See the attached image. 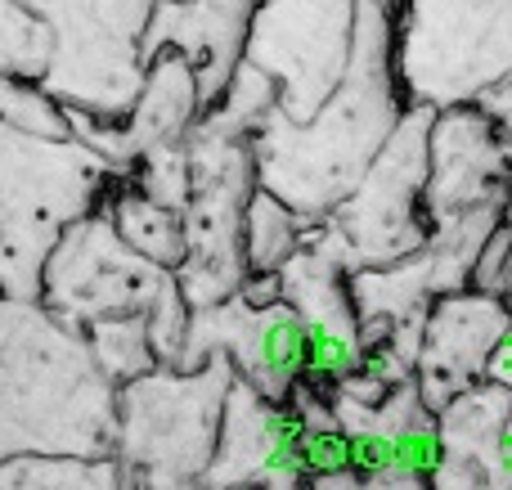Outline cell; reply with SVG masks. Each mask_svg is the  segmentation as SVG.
<instances>
[{
  "label": "cell",
  "mask_w": 512,
  "mask_h": 490,
  "mask_svg": "<svg viewBox=\"0 0 512 490\" xmlns=\"http://www.w3.org/2000/svg\"><path fill=\"white\" fill-rule=\"evenodd\" d=\"M0 122L14 126V131L41 135V140H68L72 135L68 108L41 81L27 77H0Z\"/></svg>",
  "instance_id": "cell-17"
},
{
  "label": "cell",
  "mask_w": 512,
  "mask_h": 490,
  "mask_svg": "<svg viewBox=\"0 0 512 490\" xmlns=\"http://www.w3.org/2000/svg\"><path fill=\"white\" fill-rule=\"evenodd\" d=\"M117 383L99 369L86 329L41 297L0 293V459L113 455Z\"/></svg>",
  "instance_id": "cell-2"
},
{
  "label": "cell",
  "mask_w": 512,
  "mask_h": 490,
  "mask_svg": "<svg viewBox=\"0 0 512 490\" xmlns=\"http://www.w3.org/2000/svg\"><path fill=\"white\" fill-rule=\"evenodd\" d=\"M86 342L95 351L99 369H104L113 383H131V378L158 369V356H153L149 342V320L140 311L135 315H104V320L86 324Z\"/></svg>",
  "instance_id": "cell-15"
},
{
  "label": "cell",
  "mask_w": 512,
  "mask_h": 490,
  "mask_svg": "<svg viewBox=\"0 0 512 490\" xmlns=\"http://www.w3.org/2000/svg\"><path fill=\"white\" fill-rule=\"evenodd\" d=\"M203 113L198 99V68L180 50H153L144 63V81L135 90V104L122 117V135L131 158H140L153 144H176ZM135 167V162H131Z\"/></svg>",
  "instance_id": "cell-11"
},
{
  "label": "cell",
  "mask_w": 512,
  "mask_h": 490,
  "mask_svg": "<svg viewBox=\"0 0 512 490\" xmlns=\"http://www.w3.org/2000/svg\"><path fill=\"white\" fill-rule=\"evenodd\" d=\"M504 135L481 104H445L432 113L427 131V185L423 198L432 207V225L477 203L504 198Z\"/></svg>",
  "instance_id": "cell-9"
},
{
  "label": "cell",
  "mask_w": 512,
  "mask_h": 490,
  "mask_svg": "<svg viewBox=\"0 0 512 490\" xmlns=\"http://www.w3.org/2000/svg\"><path fill=\"white\" fill-rule=\"evenodd\" d=\"M50 27L41 86L63 108L122 122L144 81V32L158 0H23Z\"/></svg>",
  "instance_id": "cell-6"
},
{
  "label": "cell",
  "mask_w": 512,
  "mask_h": 490,
  "mask_svg": "<svg viewBox=\"0 0 512 490\" xmlns=\"http://www.w3.org/2000/svg\"><path fill=\"white\" fill-rule=\"evenodd\" d=\"M234 360L212 351L203 369L158 365L117 383L113 464L122 490H203L221 432Z\"/></svg>",
  "instance_id": "cell-3"
},
{
  "label": "cell",
  "mask_w": 512,
  "mask_h": 490,
  "mask_svg": "<svg viewBox=\"0 0 512 490\" xmlns=\"http://www.w3.org/2000/svg\"><path fill=\"white\" fill-rule=\"evenodd\" d=\"M396 77L409 104H477L512 77V0H396Z\"/></svg>",
  "instance_id": "cell-5"
},
{
  "label": "cell",
  "mask_w": 512,
  "mask_h": 490,
  "mask_svg": "<svg viewBox=\"0 0 512 490\" xmlns=\"http://www.w3.org/2000/svg\"><path fill=\"white\" fill-rule=\"evenodd\" d=\"M400 113L405 90L396 77V0H355L351 59L333 95L306 122H283L270 108L252 126L256 180L306 221L328 216L369 171Z\"/></svg>",
  "instance_id": "cell-1"
},
{
  "label": "cell",
  "mask_w": 512,
  "mask_h": 490,
  "mask_svg": "<svg viewBox=\"0 0 512 490\" xmlns=\"http://www.w3.org/2000/svg\"><path fill=\"white\" fill-rule=\"evenodd\" d=\"M171 5H180V0H171Z\"/></svg>",
  "instance_id": "cell-19"
},
{
  "label": "cell",
  "mask_w": 512,
  "mask_h": 490,
  "mask_svg": "<svg viewBox=\"0 0 512 490\" xmlns=\"http://www.w3.org/2000/svg\"><path fill=\"white\" fill-rule=\"evenodd\" d=\"M256 0H158L144 32V59L153 50H180L198 68V99L203 108L225 90L234 63H239L243 27H248Z\"/></svg>",
  "instance_id": "cell-10"
},
{
  "label": "cell",
  "mask_w": 512,
  "mask_h": 490,
  "mask_svg": "<svg viewBox=\"0 0 512 490\" xmlns=\"http://www.w3.org/2000/svg\"><path fill=\"white\" fill-rule=\"evenodd\" d=\"M0 490H122V482L108 455H14L0 459Z\"/></svg>",
  "instance_id": "cell-14"
},
{
  "label": "cell",
  "mask_w": 512,
  "mask_h": 490,
  "mask_svg": "<svg viewBox=\"0 0 512 490\" xmlns=\"http://www.w3.org/2000/svg\"><path fill=\"white\" fill-rule=\"evenodd\" d=\"M104 212L113 221V230L122 234V243L131 252H140L153 266L176 270L189 257V239H185V216L171 212V207L153 203L149 194L131 185V180H117L104 194Z\"/></svg>",
  "instance_id": "cell-12"
},
{
  "label": "cell",
  "mask_w": 512,
  "mask_h": 490,
  "mask_svg": "<svg viewBox=\"0 0 512 490\" xmlns=\"http://www.w3.org/2000/svg\"><path fill=\"white\" fill-rule=\"evenodd\" d=\"M306 216H297L283 198H274L270 189L256 185L243 207V225H239V248H243V266L248 275H270L279 270L292 252L306 243Z\"/></svg>",
  "instance_id": "cell-13"
},
{
  "label": "cell",
  "mask_w": 512,
  "mask_h": 490,
  "mask_svg": "<svg viewBox=\"0 0 512 490\" xmlns=\"http://www.w3.org/2000/svg\"><path fill=\"white\" fill-rule=\"evenodd\" d=\"M171 284H176V270L153 266L126 248L99 203L72 225H63V234L50 243L36 297L68 324L86 329L104 315H144Z\"/></svg>",
  "instance_id": "cell-8"
},
{
  "label": "cell",
  "mask_w": 512,
  "mask_h": 490,
  "mask_svg": "<svg viewBox=\"0 0 512 490\" xmlns=\"http://www.w3.org/2000/svg\"><path fill=\"white\" fill-rule=\"evenodd\" d=\"M117 180L77 135L41 140L0 122V293L36 297L50 243L104 203Z\"/></svg>",
  "instance_id": "cell-4"
},
{
  "label": "cell",
  "mask_w": 512,
  "mask_h": 490,
  "mask_svg": "<svg viewBox=\"0 0 512 490\" xmlns=\"http://www.w3.org/2000/svg\"><path fill=\"white\" fill-rule=\"evenodd\" d=\"M355 0H256L239 59L274 86V113L306 122L342 81L351 59Z\"/></svg>",
  "instance_id": "cell-7"
},
{
  "label": "cell",
  "mask_w": 512,
  "mask_h": 490,
  "mask_svg": "<svg viewBox=\"0 0 512 490\" xmlns=\"http://www.w3.org/2000/svg\"><path fill=\"white\" fill-rule=\"evenodd\" d=\"M301 464H306V477L351 473V437L342 432V423H324V428L301 432Z\"/></svg>",
  "instance_id": "cell-18"
},
{
  "label": "cell",
  "mask_w": 512,
  "mask_h": 490,
  "mask_svg": "<svg viewBox=\"0 0 512 490\" xmlns=\"http://www.w3.org/2000/svg\"><path fill=\"white\" fill-rule=\"evenodd\" d=\"M50 63V27L23 0H0V77L41 81Z\"/></svg>",
  "instance_id": "cell-16"
}]
</instances>
